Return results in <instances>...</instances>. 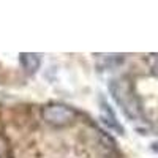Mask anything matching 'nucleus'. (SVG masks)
Wrapping results in <instances>:
<instances>
[{"mask_svg":"<svg viewBox=\"0 0 158 158\" xmlns=\"http://www.w3.org/2000/svg\"><path fill=\"white\" fill-rule=\"evenodd\" d=\"M109 94L127 118H130L131 122H139L142 118L141 101L128 77L112 79L109 82Z\"/></svg>","mask_w":158,"mask_h":158,"instance_id":"f257e3e1","label":"nucleus"},{"mask_svg":"<svg viewBox=\"0 0 158 158\" xmlns=\"http://www.w3.org/2000/svg\"><path fill=\"white\" fill-rule=\"evenodd\" d=\"M150 149H152V152L158 153V141H156V142H152V144H150Z\"/></svg>","mask_w":158,"mask_h":158,"instance_id":"6e6552de","label":"nucleus"},{"mask_svg":"<svg viewBox=\"0 0 158 158\" xmlns=\"http://www.w3.org/2000/svg\"><path fill=\"white\" fill-rule=\"evenodd\" d=\"M10 149H8V142L5 141V138L0 136V158H8Z\"/></svg>","mask_w":158,"mask_h":158,"instance_id":"423d86ee","label":"nucleus"},{"mask_svg":"<svg viewBox=\"0 0 158 158\" xmlns=\"http://www.w3.org/2000/svg\"><path fill=\"white\" fill-rule=\"evenodd\" d=\"M100 120L106 125L111 131H114V133L125 135V128L122 127L120 120L117 118L114 109L111 108V104L104 98H101V104H100Z\"/></svg>","mask_w":158,"mask_h":158,"instance_id":"7ed1b4c3","label":"nucleus"},{"mask_svg":"<svg viewBox=\"0 0 158 158\" xmlns=\"http://www.w3.org/2000/svg\"><path fill=\"white\" fill-rule=\"evenodd\" d=\"M43 120L56 128L68 127L76 120V111L67 104L62 103H51L43 108Z\"/></svg>","mask_w":158,"mask_h":158,"instance_id":"f03ea898","label":"nucleus"},{"mask_svg":"<svg viewBox=\"0 0 158 158\" xmlns=\"http://www.w3.org/2000/svg\"><path fill=\"white\" fill-rule=\"evenodd\" d=\"M150 68L155 74H158V54L150 56Z\"/></svg>","mask_w":158,"mask_h":158,"instance_id":"0eeeda50","label":"nucleus"},{"mask_svg":"<svg viewBox=\"0 0 158 158\" xmlns=\"http://www.w3.org/2000/svg\"><path fill=\"white\" fill-rule=\"evenodd\" d=\"M95 57L98 60L97 67L101 68V70L115 68V67H118V65H122L125 62V56H122V54H98Z\"/></svg>","mask_w":158,"mask_h":158,"instance_id":"39448f33","label":"nucleus"},{"mask_svg":"<svg viewBox=\"0 0 158 158\" xmlns=\"http://www.w3.org/2000/svg\"><path fill=\"white\" fill-rule=\"evenodd\" d=\"M19 62L22 65V68L25 70L27 74H35L40 67H41V54H33V52H24L19 56Z\"/></svg>","mask_w":158,"mask_h":158,"instance_id":"20e7f679","label":"nucleus"}]
</instances>
